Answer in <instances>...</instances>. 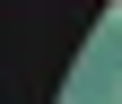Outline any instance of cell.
I'll use <instances>...</instances> for the list:
<instances>
[{
    "instance_id": "obj_1",
    "label": "cell",
    "mask_w": 122,
    "mask_h": 104,
    "mask_svg": "<svg viewBox=\"0 0 122 104\" xmlns=\"http://www.w3.org/2000/svg\"><path fill=\"white\" fill-rule=\"evenodd\" d=\"M113 104H122V78H113Z\"/></svg>"
}]
</instances>
